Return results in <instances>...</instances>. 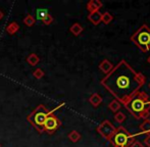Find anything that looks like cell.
Listing matches in <instances>:
<instances>
[{"instance_id":"cell-1","label":"cell","mask_w":150,"mask_h":147,"mask_svg":"<svg viewBox=\"0 0 150 147\" xmlns=\"http://www.w3.org/2000/svg\"><path fill=\"white\" fill-rule=\"evenodd\" d=\"M145 83L146 77L142 73L134 70L125 59H122L113 66L111 72L105 75L100 81L101 86L122 105H125L135 94L138 93Z\"/></svg>"},{"instance_id":"cell-2","label":"cell","mask_w":150,"mask_h":147,"mask_svg":"<svg viewBox=\"0 0 150 147\" xmlns=\"http://www.w3.org/2000/svg\"><path fill=\"white\" fill-rule=\"evenodd\" d=\"M124 106L136 119H147L150 115L149 96L144 91L136 93Z\"/></svg>"},{"instance_id":"cell-3","label":"cell","mask_w":150,"mask_h":147,"mask_svg":"<svg viewBox=\"0 0 150 147\" xmlns=\"http://www.w3.org/2000/svg\"><path fill=\"white\" fill-rule=\"evenodd\" d=\"M130 39L143 53L150 50V28L146 24L142 25L136 32H134Z\"/></svg>"},{"instance_id":"cell-4","label":"cell","mask_w":150,"mask_h":147,"mask_svg":"<svg viewBox=\"0 0 150 147\" xmlns=\"http://www.w3.org/2000/svg\"><path fill=\"white\" fill-rule=\"evenodd\" d=\"M48 114H49V110L46 108V106L40 104L27 117V119L31 124L32 127L37 130L38 133L42 134L44 132V123H45Z\"/></svg>"},{"instance_id":"cell-5","label":"cell","mask_w":150,"mask_h":147,"mask_svg":"<svg viewBox=\"0 0 150 147\" xmlns=\"http://www.w3.org/2000/svg\"><path fill=\"white\" fill-rule=\"evenodd\" d=\"M136 137H138V134H131L126 128L120 126L115 130L110 142L115 147H130L133 142L136 141Z\"/></svg>"},{"instance_id":"cell-6","label":"cell","mask_w":150,"mask_h":147,"mask_svg":"<svg viewBox=\"0 0 150 147\" xmlns=\"http://www.w3.org/2000/svg\"><path fill=\"white\" fill-rule=\"evenodd\" d=\"M115 130H117V128L108 119H104L103 122H101L98 125V127L96 128V131L98 132V134H100L107 141L111 140V138L113 137V135L115 133Z\"/></svg>"},{"instance_id":"cell-7","label":"cell","mask_w":150,"mask_h":147,"mask_svg":"<svg viewBox=\"0 0 150 147\" xmlns=\"http://www.w3.org/2000/svg\"><path fill=\"white\" fill-rule=\"evenodd\" d=\"M61 126V122L60 119L56 117L55 114H48L47 119H46L45 123H44V132H46L49 135L54 134L57 129Z\"/></svg>"},{"instance_id":"cell-8","label":"cell","mask_w":150,"mask_h":147,"mask_svg":"<svg viewBox=\"0 0 150 147\" xmlns=\"http://www.w3.org/2000/svg\"><path fill=\"white\" fill-rule=\"evenodd\" d=\"M103 6L102 2L99 1V0H90L89 2L87 3V10L89 11V13H92V12H95V11H99L101 7Z\"/></svg>"},{"instance_id":"cell-9","label":"cell","mask_w":150,"mask_h":147,"mask_svg":"<svg viewBox=\"0 0 150 147\" xmlns=\"http://www.w3.org/2000/svg\"><path fill=\"white\" fill-rule=\"evenodd\" d=\"M98 66H99V70H100L101 72L103 74H105V75H107L108 73L111 72V70H112L115 66H113L108 59H103L102 61L99 64Z\"/></svg>"},{"instance_id":"cell-10","label":"cell","mask_w":150,"mask_h":147,"mask_svg":"<svg viewBox=\"0 0 150 147\" xmlns=\"http://www.w3.org/2000/svg\"><path fill=\"white\" fill-rule=\"evenodd\" d=\"M101 18H102V13L100 11H95L92 13L88 14V20L92 23L94 26H97L101 23Z\"/></svg>"},{"instance_id":"cell-11","label":"cell","mask_w":150,"mask_h":147,"mask_svg":"<svg viewBox=\"0 0 150 147\" xmlns=\"http://www.w3.org/2000/svg\"><path fill=\"white\" fill-rule=\"evenodd\" d=\"M139 129H140L141 132H139L138 136L140 135H147V134H150V119H144L143 123H141V125L139 126Z\"/></svg>"},{"instance_id":"cell-12","label":"cell","mask_w":150,"mask_h":147,"mask_svg":"<svg viewBox=\"0 0 150 147\" xmlns=\"http://www.w3.org/2000/svg\"><path fill=\"white\" fill-rule=\"evenodd\" d=\"M83 31H84V28L82 27L81 24H79V23H75V24L71 25V28H69V32L76 37L80 36V35L83 33Z\"/></svg>"},{"instance_id":"cell-13","label":"cell","mask_w":150,"mask_h":147,"mask_svg":"<svg viewBox=\"0 0 150 147\" xmlns=\"http://www.w3.org/2000/svg\"><path fill=\"white\" fill-rule=\"evenodd\" d=\"M89 102L94 106V107H98V106L101 104V102H102V97L100 96V94L94 93L89 97Z\"/></svg>"},{"instance_id":"cell-14","label":"cell","mask_w":150,"mask_h":147,"mask_svg":"<svg viewBox=\"0 0 150 147\" xmlns=\"http://www.w3.org/2000/svg\"><path fill=\"white\" fill-rule=\"evenodd\" d=\"M20 30V25L16 22H12L6 27V33L10 36H13L16 33H18V31Z\"/></svg>"},{"instance_id":"cell-15","label":"cell","mask_w":150,"mask_h":147,"mask_svg":"<svg viewBox=\"0 0 150 147\" xmlns=\"http://www.w3.org/2000/svg\"><path fill=\"white\" fill-rule=\"evenodd\" d=\"M27 62L30 64L31 66H36L40 62V57L36 53H31L27 57Z\"/></svg>"},{"instance_id":"cell-16","label":"cell","mask_w":150,"mask_h":147,"mask_svg":"<svg viewBox=\"0 0 150 147\" xmlns=\"http://www.w3.org/2000/svg\"><path fill=\"white\" fill-rule=\"evenodd\" d=\"M67 138H69V141H71L73 143H77V142H79L80 140H81V134L78 131H76V130H73V131H71L67 134Z\"/></svg>"},{"instance_id":"cell-17","label":"cell","mask_w":150,"mask_h":147,"mask_svg":"<svg viewBox=\"0 0 150 147\" xmlns=\"http://www.w3.org/2000/svg\"><path fill=\"white\" fill-rule=\"evenodd\" d=\"M120 107H122V104H120V102L115 99L111 100L108 104V108L112 111V112H117V111H120Z\"/></svg>"},{"instance_id":"cell-18","label":"cell","mask_w":150,"mask_h":147,"mask_svg":"<svg viewBox=\"0 0 150 147\" xmlns=\"http://www.w3.org/2000/svg\"><path fill=\"white\" fill-rule=\"evenodd\" d=\"M23 22H24V24L26 25L27 27H33L34 25L36 24V18H34V16H32V14H27L24 20H23Z\"/></svg>"},{"instance_id":"cell-19","label":"cell","mask_w":150,"mask_h":147,"mask_svg":"<svg viewBox=\"0 0 150 147\" xmlns=\"http://www.w3.org/2000/svg\"><path fill=\"white\" fill-rule=\"evenodd\" d=\"M113 20V16L111 13H109L108 11L104 12V13H102V18H101V22L103 23L104 25H108L109 23H111Z\"/></svg>"},{"instance_id":"cell-20","label":"cell","mask_w":150,"mask_h":147,"mask_svg":"<svg viewBox=\"0 0 150 147\" xmlns=\"http://www.w3.org/2000/svg\"><path fill=\"white\" fill-rule=\"evenodd\" d=\"M49 13L48 12L47 9H45V8H39V9H37V11H36V16H37V18L39 20H43L44 18H45L47 14Z\"/></svg>"},{"instance_id":"cell-21","label":"cell","mask_w":150,"mask_h":147,"mask_svg":"<svg viewBox=\"0 0 150 147\" xmlns=\"http://www.w3.org/2000/svg\"><path fill=\"white\" fill-rule=\"evenodd\" d=\"M115 119L117 123L122 124V122L126 119V114H125L124 112H122V111H117V112H115Z\"/></svg>"},{"instance_id":"cell-22","label":"cell","mask_w":150,"mask_h":147,"mask_svg":"<svg viewBox=\"0 0 150 147\" xmlns=\"http://www.w3.org/2000/svg\"><path fill=\"white\" fill-rule=\"evenodd\" d=\"M44 71L42 70V69H36L35 71L33 72V76H34V78H36L37 80H40V79H42V78L44 77Z\"/></svg>"},{"instance_id":"cell-23","label":"cell","mask_w":150,"mask_h":147,"mask_svg":"<svg viewBox=\"0 0 150 147\" xmlns=\"http://www.w3.org/2000/svg\"><path fill=\"white\" fill-rule=\"evenodd\" d=\"M53 20H54L53 16H52L50 13H48L47 16L44 18V20H42V22H43V24L45 25V26H49V25H51L52 23H53Z\"/></svg>"},{"instance_id":"cell-24","label":"cell","mask_w":150,"mask_h":147,"mask_svg":"<svg viewBox=\"0 0 150 147\" xmlns=\"http://www.w3.org/2000/svg\"><path fill=\"white\" fill-rule=\"evenodd\" d=\"M144 144L147 147H150V134H147L145 136V139H144Z\"/></svg>"},{"instance_id":"cell-25","label":"cell","mask_w":150,"mask_h":147,"mask_svg":"<svg viewBox=\"0 0 150 147\" xmlns=\"http://www.w3.org/2000/svg\"><path fill=\"white\" fill-rule=\"evenodd\" d=\"M130 147H144V145H143L142 143H140L139 141H134L130 145Z\"/></svg>"},{"instance_id":"cell-26","label":"cell","mask_w":150,"mask_h":147,"mask_svg":"<svg viewBox=\"0 0 150 147\" xmlns=\"http://www.w3.org/2000/svg\"><path fill=\"white\" fill-rule=\"evenodd\" d=\"M3 16H4V14H3V12L1 11V10H0V20H2V18H3Z\"/></svg>"},{"instance_id":"cell-27","label":"cell","mask_w":150,"mask_h":147,"mask_svg":"<svg viewBox=\"0 0 150 147\" xmlns=\"http://www.w3.org/2000/svg\"><path fill=\"white\" fill-rule=\"evenodd\" d=\"M147 62L150 64V56H148V58H147Z\"/></svg>"},{"instance_id":"cell-28","label":"cell","mask_w":150,"mask_h":147,"mask_svg":"<svg viewBox=\"0 0 150 147\" xmlns=\"http://www.w3.org/2000/svg\"><path fill=\"white\" fill-rule=\"evenodd\" d=\"M148 87H149V89H150V82H149V84H148Z\"/></svg>"},{"instance_id":"cell-29","label":"cell","mask_w":150,"mask_h":147,"mask_svg":"<svg viewBox=\"0 0 150 147\" xmlns=\"http://www.w3.org/2000/svg\"><path fill=\"white\" fill-rule=\"evenodd\" d=\"M0 147H1V144H0Z\"/></svg>"}]
</instances>
